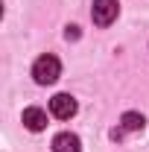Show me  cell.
Instances as JSON below:
<instances>
[{
  "mask_svg": "<svg viewBox=\"0 0 149 152\" xmlns=\"http://www.w3.org/2000/svg\"><path fill=\"white\" fill-rule=\"evenodd\" d=\"M53 152H82V140L73 132H61L53 137Z\"/></svg>",
  "mask_w": 149,
  "mask_h": 152,
  "instance_id": "4",
  "label": "cell"
},
{
  "mask_svg": "<svg viewBox=\"0 0 149 152\" xmlns=\"http://www.w3.org/2000/svg\"><path fill=\"white\" fill-rule=\"evenodd\" d=\"M64 35H67V38H79V26H67Z\"/></svg>",
  "mask_w": 149,
  "mask_h": 152,
  "instance_id": "7",
  "label": "cell"
},
{
  "mask_svg": "<svg viewBox=\"0 0 149 152\" xmlns=\"http://www.w3.org/2000/svg\"><path fill=\"white\" fill-rule=\"evenodd\" d=\"M120 123H123V129H126V132H140V129L146 126V120H143V114H137V111H126V114H123V120H120Z\"/></svg>",
  "mask_w": 149,
  "mask_h": 152,
  "instance_id": "6",
  "label": "cell"
},
{
  "mask_svg": "<svg viewBox=\"0 0 149 152\" xmlns=\"http://www.w3.org/2000/svg\"><path fill=\"white\" fill-rule=\"evenodd\" d=\"M23 126L29 129V132H41L44 126H47V111H41V108H26L23 111Z\"/></svg>",
  "mask_w": 149,
  "mask_h": 152,
  "instance_id": "5",
  "label": "cell"
},
{
  "mask_svg": "<svg viewBox=\"0 0 149 152\" xmlns=\"http://www.w3.org/2000/svg\"><path fill=\"white\" fill-rule=\"evenodd\" d=\"M120 15V3L117 0H93L91 6V18L96 26H111Z\"/></svg>",
  "mask_w": 149,
  "mask_h": 152,
  "instance_id": "2",
  "label": "cell"
},
{
  "mask_svg": "<svg viewBox=\"0 0 149 152\" xmlns=\"http://www.w3.org/2000/svg\"><path fill=\"white\" fill-rule=\"evenodd\" d=\"M32 76H35L38 85H53L58 76H61V64H58V58L56 56L35 58V64H32Z\"/></svg>",
  "mask_w": 149,
  "mask_h": 152,
  "instance_id": "1",
  "label": "cell"
},
{
  "mask_svg": "<svg viewBox=\"0 0 149 152\" xmlns=\"http://www.w3.org/2000/svg\"><path fill=\"white\" fill-rule=\"evenodd\" d=\"M76 99L70 94H56L53 99H50V111H53V117H58V120H70L76 114Z\"/></svg>",
  "mask_w": 149,
  "mask_h": 152,
  "instance_id": "3",
  "label": "cell"
}]
</instances>
